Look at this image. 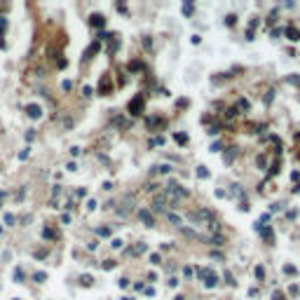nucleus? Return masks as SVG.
I'll use <instances>...</instances> for the list:
<instances>
[{
    "instance_id": "f257e3e1",
    "label": "nucleus",
    "mask_w": 300,
    "mask_h": 300,
    "mask_svg": "<svg viewBox=\"0 0 300 300\" xmlns=\"http://www.w3.org/2000/svg\"><path fill=\"white\" fill-rule=\"evenodd\" d=\"M197 272H199V277L204 279V286H206V289H213V286L218 284V277L211 272V270H197Z\"/></svg>"
},
{
    "instance_id": "aec40b11",
    "label": "nucleus",
    "mask_w": 300,
    "mask_h": 300,
    "mask_svg": "<svg viewBox=\"0 0 300 300\" xmlns=\"http://www.w3.org/2000/svg\"><path fill=\"white\" fill-rule=\"evenodd\" d=\"M5 223H7V225H12V223H14V216H12V213H7V216H5Z\"/></svg>"
},
{
    "instance_id": "4468645a",
    "label": "nucleus",
    "mask_w": 300,
    "mask_h": 300,
    "mask_svg": "<svg viewBox=\"0 0 300 300\" xmlns=\"http://www.w3.org/2000/svg\"><path fill=\"white\" fill-rule=\"evenodd\" d=\"M256 277H258V279H263V277H265V270L260 267V265H258V267H256Z\"/></svg>"
},
{
    "instance_id": "0eeeda50",
    "label": "nucleus",
    "mask_w": 300,
    "mask_h": 300,
    "mask_svg": "<svg viewBox=\"0 0 300 300\" xmlns=\"http://www.w3.org/2000/svg\"><path fill=\"white\" fill-rule=\"evenodd\" d=\"M92 24H94V26H103V24H105L103 14H92Z\"/></svg>"
},
{
    "instance_id": "6ab92c4d",
    "label": "nucleus",
    "mask_w": 300,
    "mask_h": 300,
    "mask_svg": "<svg viewBox=\"0 0 300 300\" xmlns=\"http://www.w3.org/2000/svg\"><path fill=\"white\" fill-rule=\"evenodd\" d=\"M110 246H113V249H120V246H122V239H113Z\"/></svg>"
},
{
    "instance_id": "b1692460",
    "label": "nucleus",
    "mask_w": 300,
    "mask_h": 300,
    "mask_svg": "<svg viewBox=\"0 0 300 300\" xmlns=\"http://www.w3.org/2000/svg\"><path fill=\"white\" fill-rule=\"evenodd\" d=\"M143 251H146V244H138V246H136V251H134V253H143Z\"/></svg>"
},
{
    "instance_id": "4be33fe9",
    "label": "nucleus",
    "mask_w": 300,
    "mask_h": 300,
    "mask_svg": "<svg viewBox=\"0 0 300 300\" xmlns=\"http://www.w3.org/2000/svg\"><path fill=\"white\" fill-rule=\"evenodd\" d=\"M284 272H289V274H295V267H293V265H286V267H284Z\"/></svg>"
},
{
    "instance_id": "9b49d317",
    "label": "nucleus",
    "mask_w": 300,
    "mask_h": 300,
    "mask_svg": "<svg viewBox=\"0 0 300 300\" xmlns=\"http://www.w3.org/2000/svg\"><path fill=\"white\" fill-rule=\"evenodd\" d=\"M80 281H82V286H89V284H92L94 279H92L89 274H82V277H80Z\"/></svg>"
},
{
    "instance_id": "f8f14e48",
    "label": "nucleus",
    "mask_w": 300,
    "mask_h": 300,
    "mask_svg": "<svg viewBox=\"0 0 300 300\" xmlns=\"http://www.w3.org/2000/svg\"><path fill=\"white\" fill-rule=\"evenodd\" d=\"M197 176H199V178H206V176H209L206 167H197Z\"/></svg>"
},
{
    "instance_id": "a211bd4d",
    "label": "nucleus",
    "mask_w": 300,
    "mask_h": 300,
    "mask_svg": "<svg viewBox=\"0 0 300 300\" xmlns=\"http://www.w3.org/2000/svg\"><path fill=\"white\" fill-rule=\"evenodd\" d=\"M45 277H47L45 272H38V274H35V281H45Z\"/></svg>"
},
{
    "instance_id": "20e7f679",
    "label": "nucleus",
    "mask_w": 300,
    "mask_h": 300,
    "mask_svg": "<svg viewBox=\"0 0 300 300\" xmlns=\"http://www.w3.org/2000/svg\"><path fill=\"white\" fill-rule=\"evenodd\" d=\"M26 113H28V117H33V120H35V117L42 115V108H40L38 103H28V105H26Z\"/></svg>"
},
{
    "instance_id": "f3484780",
    "label": "nucleus",
    "mask_w": 300,
    "mask_h": 300,
    "mask_svg": "<svg viewBox=\"0 0 300 300\" xmlns=\"http://www.w3.org/2000/svg\"><path fill=\"white\" fill-rule=\"evenodd\" d=\"M14 279H16V281L24 279V272H21V270H16V272H14Z\"/></svg>"
},
{
    "instance_id": "ddd939ff",
    "label": "nucleus",
    "mask_w": 300,
    "mask_h": 300,
    "mask_svg": "<svg viewBox=\"0 0 300 300\" xmlns=\"http://www.w3.org/2000/svg\"><path fill=\"white\" fill-rule=\"evenodd\" d=\"M108 84H110V82H108V78L101 80V94H105V92H108Z\"/></svg>"
},
{
    "instance_id": "f03ea898",
    "label": "nucleus",
    "mask_w": 300,
    "mask_h": 300,
    "mask_svg": "<svg viewBox=\"0 0 300 300\" xmlns=\"http://www.w3.org/2000/svg\"><path fill=\"white\" fill-rule=\"evenodd\" d=\"M129 113L132 115H141L143 113V96H136L134 101H129Z\"/></svg>"
},
{
    "instance_id": "2eb2a0df",
    "label": "nucleus",
    "mask_w": 300,
    "mask_h": 300,
    "mask_svg": "<svg viewBox=\"0 0 300 300\" xmlns=\"http://www.w3.org/2000/svg\"><path fill=\"white\" fill-rule=\"evenodd\" d=\"M101 235V237H105V235H110V230H108V227H99V230H96Z\"/></svg>"
},
{
    "instance_id": "412c9836",
    "label": "nucleus",
    "mask_w": 300,
    "mask_h": 300,
    "mask_svg": "<svg viewBox=\"0 0 300 300\" xmlns=\"http://www.w3.org/2000/svg\"><path fill=\"white\" fill-rule=\"evenodd\" d=\"M120 286H122V289H127V286H129V279H127V277H122V279H120Z\"/></svg>"
},
{
    "instance_id": "7ed1b4c3",
    "label": "nucleus",
    "mask_w": 300,
    "mask_h": 300,
    "mask_svg": "<svg viewBox=\"0 0 300 300\" xmlns=\"http://www.w3.org/2000/svg\"><path fill=\"white\" fill-rule=\"evenodd\" d=\"M153 204H155V209H157V211H164V209H167V204H174V202L169 199L167 192H164V195H157V197H155Z\"/></svg>"
},
{
    "instance_id": "dca6fc26",
    "label": "nucleus",
    "mask_w": 300,
    "mask_h": 300,
    "mask_svg": "<svg viewBox=\"0 0 300 300\" xmlns=\"http://www.w3.org/2000/svg\"><path fill=\"white\" fill-rule=\"evenodd\" d=\"M103 267L110 270V267H115V263H113V260H103Z\"/></svg>"
},
{
    "instance_id": "6e6552de",
    "label": "nucleus",
    "mask_w": 300,
    "mask_h": 300,
    "mask_svg": "<svg viewBox=\"0 0 300 300\" xmlns=\"http://www.w3.org/2000/svg\"><path fill=\"white\" fill-rule=\"evenodd\" d=\"M167 218L174 223V225H181V223H183V221H181V216H176V213H167Z\"/></svg>"
},
{
    "instance_id": "9d476101",
    "label": "nucleus",
    "mask_w": 300,
    "mask_h": 300,
    "mask_svg": "<svg viewBox=\"0 0 300 300\" xmlns=\"http://www.w3.org/2000/svg\"><path fill=\"white\" fill-rule=\"evenodd\" d=\"M225 24H227V26H235V24H237V16H235V14H227L225 16Z\"/></svg>"
},
{
    "instance_id": "423d86ee",
    "label": "nucleus",
    "mask_w": 300,
    "mask_h": 300,
    "mask_svg": "<svg viewBox=\"0 0 300 300\" xmlns=\"http://www.w3.org/2000/svg\"><path fill=\"white\" fill-rule=\"evenodd\" d=\"M286 35H289V40H291V42H298V40H300V31H298V28H293V26H289Z\"/></svg>"
},
{
    "instance_id": "39448f33",
    "label": "nucleus",
    "mask_w": 300,
    "mask_h": 300,
    "mask_svg": "<svg viewBox=\"0 0 300 300\" xmlns=\"http://www.w3.org/2000/svg\"><path fill=\"white\" fill-rule=\"evenodd\" d=\"M138 218H141V221H143V223H146V225H148V227H150V225H155V221H153V216H150V213H148V211H146V209H141V211H138Z\"/></svg>"
},
{
    "instance_id": "5701e85b",
    "label": "nucleus",
    "mask_w": 300,
    "mask_h": 300,
    "mask_svg": "<svg viewBox=\"0 0 300 300\" xmlns=\"http://www.w3.org/2000/svg\"><path fill=\"white\" fill-rule=\"evenodd\" d=\"M87 209H96V199H89V202H87Z\"/></svg>"
},
{
    "instance_id": "1a4fd4ad",
    "label": "nucleus",
    "mask_w": 300,
    "mask_h": 300,
    "mask_svg": "<svg viewBox=\"0 0 300 300\" xmlns=\"http://www.w3.org/2000/svg\"><path fill=\"white\" fill-rule=\"evenodd\" d=\"M176 143H181V146H185V143H188V136H185V134H176Z\"/></svg>"
}]
</instances>
